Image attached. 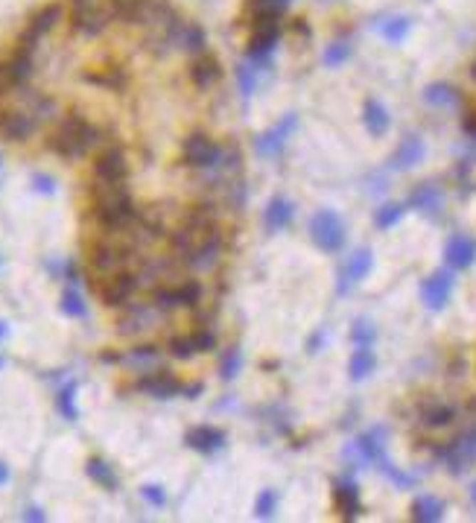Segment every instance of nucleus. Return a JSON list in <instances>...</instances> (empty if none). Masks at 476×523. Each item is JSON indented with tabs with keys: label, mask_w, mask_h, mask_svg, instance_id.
<instances>
[{
	"label": "nucleus",
	"mask_w": 476,
	"mask_h": 523,
	"mask_svg": "<svg viewBox=\"0 0 476 523\" xmlns=\"http://www.w3.org/2000/svg\"><path fill=\"white\" fill-rule=\"evenodd\" d=\"M362 120H366V129H369L374 137L386 134L388 126H391L388 112L383 108V102H377V100H369V102H366V108H362Z\"/></svg>",
	"instance_id": "obj_27"
},
{
	"label": "nucleus",
	"mask_w": 476,
	"mask_h": 523,
	"mask_svg": "<svg viewBox=\"0 0 476 523\" xmlns=\"http://www.w3.org/2000/svg\"><path fill=\"white\" fill-rule=\"evenodd\" d=\"M202 301V287L196 281H179L170 287H155V305L161 310H176V307H193Z\"/></svg>",
	"instance_id": "obj_7"
},
{
	"label": "nucleus",
	"mask_w": 476,
	"mask_h": 523,
	"mask_svg": "<svg viewBox=\"0 0 476 523\" xmlns=\"http://www.w3.org/2000/svg\"><path fill=\"white\" fill-rule=\"evenodd\" d=\"M356 453L362 462H380L386 459V427H374L356 438Z\"/></svg>",
	"instance_id": "obj_21"
},
{
	"label": "nucleus",
	"mask_w": 476,
	"mask_h": 523,
	"mask_svg": "<svg viewBox=\"0 0 476 523\" xmlns=\"http://www.w3.org/2000/svg\"><path fill=\"white\" fill-rule=\"evenodd\" d=\"M36 129H38V123L26 112H21V108L0 112V137H4V141H26Z\"/></svg>",
	"instance_id": "obj_16"
},
{
	"label": "nucleus",
	"mask_w": 476,
	"mask_h": 523,
	"mask_svg": "<svg viewBox=\"0 0 476 523\" xmlns=\"http://www.w3.org/2000/svg\"><path fill=\"white\" fill-rule=\"evenodd\" d=\"M126 363H129L134 371L149 374V371H155V366L161 363V351H158L155 345H141V348H132V351H129V356H126Z\"/></svg>",
	"instance_id": "obj_28"
},
{
	"label": "nucleus",
	"mask_w": 476,
	"mask_h": 523,
	"mask_svg": "<svg viewBox=\"0 0 476 523\" xmlns=\"http://www.w3.org/2000/svg\"><path fill=\"white\" fill-rule=\"evenodd\" d=\"M6 480H9V467H6L4 462H0V485H4Z\"/></svg>",
	"instance_id": "obj_56"
},
{
	"label": "nucleus",
	"mask_w": 476,
	"mask_h": 523,
	"mask_svg": "<svg viewBox=\"0 0 476 523\" xmlns=\"http://www.w3.org/2000/svg\"><path fill=\"white\" fill-rule=\"evenodd\" d=\"M424 155H427L424 141H421L418 134H409L406 141L398 147L395 158H391V167H395V170H412L415 164H421V161H424Z\"/></svg>",
	"instance_id": "obj_23"
},
{
	"label": "nucleus",
	"mask_w": 476,
	"mask_h": 523,
	"mask_svg": "<svg viewBox=\"0 0 476 523\" xmlns=\"http://www.w3.org/2000/svg\"><path fill=\"white\" fill-rule=\"evenodd\" d=\"M322 342H324V334H313V339H310V345H307V351H310V354H316Z\"/></svg>",
	"instance_id": "obj_54"
},
{
	"label": "nucleus",
	"mask_w": 476,
	"mask_h": 523,
	"mask_svg": "<svg viewBox=\"0 0 476 523\" xmlns=\"http://www.w3.org/2000/svg\"><path fill=\"white\" fill-rule=\"evenodd\" d=\"M161 322V307L158 305H132L123 316H120V334L123 337H141L147 330L158 327Z\"/></svg>",
	"instance_id": "obj_8"
},
{
	"label": "nucleus",
	"mask_w": 476,
	"mask_h": 523,
	"mask_svg": "<svg viewBox=\"0 0 476 523\" xmlns=\"http://www.w3.org/2000/svg\"><path fill=\"white\" fill-rule=\"evenodd\" d=\"M216 155H219V147L211 141L205 132H193L184 141V147H181V161L187 164V167H205L208 170L211 164L216 161Z\"/></svg>",
	"instance_id": "obj_10"
},
{
	"label": "nucleus",
	"mask_w": 476,
	"mask_h": 523,
	"mask_svg": "<svg viewBox=\"0 0 476 523\" xmlns=\"http://www.w3.org/2000/svg\"><path fill=\"white\" fill-rule=\"evenodd\" d=\"M187 448L199 450V453H216L219 448H226V433L216 427H196L187 433Z\"/></svg>",
	"instance_id": "obj_22"
},
{
	"label": "nucleus",
	"mask_w": 476,
	"mask_h": 523,
	"mask_svg": "<svg viewBox=\"0 0 476 523\" xmlns=\"http://www.w3.org/2000/svg\"><path fill=\"white\" fill-rule=\"evenodd\" d=\"M470 412H476V401H470Z\"/></svg>",
	"instance_id": "obj_59"
},
{
	"label": "nucleus",
	"mask_w": 476,
	"mask_h": 523,
	"mask_svg": "<svg viewBox=\"0 0 476 523\" xmlns=\"http://www.w3.org/2000/svg\"><path fill=\"white\" fill-rule=\"evenodd\" d=\"M70 15L76 33L100 36L117 18V4L115 0H70Z\"/></svg>",
	"instance_id": "obj_4"
},
{
	"label": "nucleus",
	"mask_w": 476,
	"mask_h": 523,
	"mask_svg": "<svg viewBox=\"0 0 476 523\" xmlns=\"http://www.w3.org/2000/svg\"><path fill=\"white\" fill-rule=\"evenodd\" d=\"M441 517H444V500H438V497L424 494V497H418L412 503V520H418V523H435Z\"/></svg>",
	"instance_id": "obj_29"
},
{
	"label": "nucleus",
	"mask_w": 476,
	"mask_h": 523,
	"mask_svg": "<svg viewBox=\"0 0 476 523\" xmlns=\"http://www.w3.org/2000/svg\"><path fill=\"white\" fill-rule=\"evenodd\" d=\"M62 313H68V316H73V319H85V316H88L85 301H82V295H79L73 287L62 292Z\"/></svg>",
	"instance_id": "obj_38"
},
{
	"label": "nucleus",
	"mask_w": 476,
	"mask_h": 523,
	"mask_svg": "<svg viewBox=\"0 0 476 523\" xmlns=\"http://www.w3.org/2000/svg\"><path fill=\"white\" fill-rule=\"evenodd\" d=\"M409 208L421 211V213H427V216H438L441 208H444V190H441L438 184H433V181L418 184L412 194H409Z\"/></svg>",
	"instance_id": "obj_19"
},
{
	"label": "nucleus",
	"mask_w": 476,
	"mask_h": 523,
	"mask_svg": "<svg viewBox=\"0 0 476 523\" xmlns=\"http://www.w3.org/2000/svg\"><path fill=\"white\" fill-rule=\"evenodd\" d=\"M219 76H222V68H219V62L213 59V56H202L199 53V59H196L193 65H190V79H193V85L196 88H213L216 82H219Z\"/></svg>",
	"instance_id": "obj_24"
},
{
	"label": "nucleus",
	"mask_w": 476,
	"mask_h": 523,
	"mask_svg": "<svg viewBox=\"0 0 476 523\" xmlns=\"http://www.w3.org/2000/svg\"><path fill=\"white\" fill-rule=\"evenodd\" d=\"M444 258H447V263H450L453 269L473 266V260H476V240H470L465 234L450 237V243H447V249H444Z\"/></svg>",
	"instance_id": "obj_20"
},
{
	"label": "nucleus",
	"mask_w": 476,
	"mask_h": 523,
	"mask_svg": "<svg viewBox=\"0 0 476 523\" xmlns=\"http://www.w3.org/2000/svg\"><path fill=\"white\" fill-rule=\"evenodd\" d=\"M462 129H465L470 137H476V115H467L465 123H462Z\"/></svg>",
	"instance_id": "obj_53"
},
{
	"label": "nucleus",
	"mask_w": 476,
	"mask_h": 523,
	"mask_svg": "<svg viewBox=\"0 0 476 523\" xmlns=\"http://www.w3.org/2000/svg\"><path fill=\"white\" fill-rule=\"evenodd\" d=\"M115 4H117V18H126L137 4H141V0H115Z\"/></svg>",
	"instance_id": "obj_51"
},
{
	"label": "nucleus",
	"mask_w": 476,
	"mask_h": 523,
	"mask_svg": "<svg viewBox=\"0 0 476 523\" xmlns=\"http://www.w3.org/2000/svg\"><path fill=\"white\" fill-rule=\"evenodd\" d=\"M23 520H38V523H41V520H44V512H41V509H26Z\"/></svg>",
	"instance_id": "obj_55"
},
{
	"label": "nucleus",
	"mask_w": 476,
	"mask_h": 523,
	"mask_svg": "<svg viewBox=\"0 0 476 523\" xmlns=\"http://www.w3.org/2000/svg\"><path fill=\"white\" fill-rule=\"evenodd\" d=\"M348 59H351V44H345V41H336L324 50V65L327 68H339Z\"/></svg>",
	"instance_id": "obj_41"
},
{
	"label": "nucleus",
	"mask_w": 476,
	"mask_h": 523,
	"mask_svg": "<svg viewBox=\"0 0 476 523\" xmlns=\"http://www.w3.org/2000/svg\"><path fill=\"white\" fill-rule=\"evenodd\" d=\"M450 292H453V275L450 272H435L424 281L421 287V298L430 310H444L447 301H450Z\"/></svg>",
	"instance_id": "obj_15"
},
{
	"label": "nucleus",
	"mask_w": 476,
	"mask_h": 523,
	"mask_svg": "<svg viewBox=\"0 0 476 523\" xmlns=\"http://www.w3.org/2000/svg\"><path fill=\"white\" fill-rule=\"evenodd\" d=\"M97 290H100V295H102V305H108V307H120V305H126V301L132 298V292L137 290V275H132V272H115V275H108V278H102V284H97Z\"/></svg>",
	"instance_id": "obj_9"
},
{
	"label": "nucleus",
	"mask_w": 476,
	"mask_h": 523,
	"mask_svg": "<svg viewBox=\"0 0 476 523\" xmlns=\"http://www.w3.org/2000/svg\"><path fill=\"white\" fill-rule=\"evenodd\" d=\"M470 497H473V503H476V485H473V491H470Z\"/></svg>",
	"instance_id": "obj_58"
},
{
	"label": "nucleus",
	"mask_w": 476,
	"mask_h": 523,
	"mask_svg": "<svg viewBox=\"0 0 476 523\" xmlns=\"http://www.w3.org/2000/svg\"><path fill=\"white\" fill-rule=\"evenodd\" d=\"M170 354L173 356H179V360H190L193 354H199L196 351V345H193V337H173V342H170Z\"/></svg>",
	"instance_id": "obj_46"
},
{
	"label": "nucleus",
	"mask_w": 476,
	"mask_h": 523,
	"mask_svg": "<svg viewBox=\"0 0 476 523\" xmlns=\"http://www.w3.org/2000/svg\"><path fill=\"white\" fill-rule=\"evenodd\" d=\"M0 369H4V356H0Z\"/></svg>",
	"instance_id": "obj_61"
},
{
	"label": "nucleus",
	"mask_w": 476,
	"mask_h": 523,
	"mask_svg": "<svg viewBox=\"0 0 476 523\" xmlns=\"http://www.w3.org/2000/svg\"><path fill=\"white\" fill-rule=\"evenodd\" d=\"M173 249L176 255H181L187 260V266L193 269H211L219 260L222 252V231L216 223L213 205H202L196 208L184 223L179 226V231L173 234Z\"/></svg>",
	"instance_id": "obj_1"
},
{
	"label": "nucleus",
	"mask_w": 476,
	"mask_h": 523,
	"mask_svg": "<svg viewBox=\"0 0 476 523\" xmlns=\"http://www.w3.org/2000/svg\"><path fill=\"white\" fill-rule=\"evenodd\" d=\"M424 100H427L430 105L447 108V105H456V102H459V91L450 88V85H444V82H435V85H430V88L424 91Z\"/></svg>",
	"instance_id": "obj_33"
},
{
	"label": "nucleus",
	"mask_w": 476,
	"mask_h": 523,
	"mask_svg": "<svg viewBox=\"0 0 476 523\" xmlns=\"http://www.w3.org/2000/svg\"><path fill=\"white\" fill-rule=\"evenodd\" d=\"M6 334H9V327H6L4 322H0V339H6Z\"/></svg>",
	"instance_id": "obj_57"
},
{
	"label": "nucleus",
	"mask_w": 476,
	"mask_h": 523,
	"mask_svg": "<svg viewBox=\"0 0 476 523\" xmlns=\"http://www.w3.org/2000/svg\"><path fill=\"white\" fill-rule=\"evenodd\" d=\"M333 497H336V509H339V514H345L348 520H354V517L362 512V506H359V488H356L351 480L336 482Z\"/></svg>",
	"instance_id": "obj_25"
},
{
	"label": "nucleus",
	"mask_w": 476,
	"mask_h": 523,
	"mask_svg": "<svg viewBox=\"0 0 476 523\" xmlns=\"http://www.w3.org/2000/svg\"><path fill=\"white\" fill-rule=\"evenodd\" d=\"M91 199H94V216L105 228H117V226H126L134 219V208H132V196H129L126 181L97 179V184L91 190Z\"/></svg>",
	"instance_id": "obj_2"
},
{
	"label": "nucleus",
	"mask_w": 476,
	"mask_h": 523,
	"mask_svg": "<svg viewBox=\"0 0 476 523\" xmlns=\"http://www.w3.org/2000/svg\"><path fill=\"white\" fill-rule=\"evenodd\" d=\"M240 363H243L240 348H228V354L222 356V377H226V380H234L237 371H240Z\"/></svg>",
	"instance_id": "obj_47"
},
{
	"label": "nucleus",
	"mask_w": 476,
	"mask_h": 523,
	"mask_svg": "<svg viewBox=\"0 0 476 523\" xmlns=\"http://www.w3.org/2000/svg\"><path fill=\"white\" fill-rule=\"evenodd\" d=\"M85 467H88V477H91L94 482H100L102 488H108V491L117 488V477H115V471H111L108 462H102V459H88Z\"/></svg>",
	"instance_id": "obj_34"
},
{
	"label": "nucleus",
	"mask_w": 476,
	"mask_h": 523,
	"mask_svg": "<svg viewBox=\"0 0 476 523\" xmlns=\"http://www.w3.org/2000/svg\"><path fill=\"white\" fill-rule=\"evenodd\" d=\"M12 88H18V79H15L12 62H0V97L9 94Z\"/></svg>",
	"instance_id": "obj_48"
},
{
	"label": "nucleus",
	"mask_w": 476,
	"mask_h": 523,
	"mask_svg": "<svg viewBox=\"0 0 476 523\" xmlns=\"http://www.w3.org/2000/svg\"><path fill=\"white\" fill-rule=\"evenodd\" d=\"M55 403H59V412H62L68 421H76L79 418V409H76V380L65 383V386L59 389V398H55Z\"/></svg>",
	"instance_id": "obj_35"
},
{
	"label": "nucleus",
	"mask_w": 476,
	"mask_h": 523,
	"mask_svg": "<svg viewBox=\"0 0 476 523\" xmlns=\"http://www.w3.org/2000/svg\"><path fill=\"white\" fill-rule=\"evenodd\" d=\"M406 33H409V18H391V21H386V23H383V36H386L391 44L403 41V38H406Z\"/></svg>",
	"instance_id": "obj_40"
},
{
	"label": "nucleus",
	"mask_w": 476,
	"mask_h": 523,
	"mask_svg": "<svg viewBox=\"0 0 476 523\" xmlns=\"http://www.w3.org/2000/svg\"><path fill=\"white\" fill-rule=\"evenodd\" d=\"M351 339H354L356 345H362V348H371L374 339H377V330H374L371 322L359 319V322H354V327H351Z\"/></svg>",
	"instance_id": "obj_39"
},
{
	"label": "nucleus",
	"mask_w": 476,
	"mask_h": 523,
	"mask_svg": "<svg viewBox=\"0 0 476 523\" xmlns=\"http://www.w3.org/2000/svg\"><path fill=\"white\" fill-rule=\"evenodd\" d=\"M377 465H380V471H383V474H386V477H388L391 482H395L398 488H409V485H415V477H409V474L398 471V467H395V465H391L388 459H380Z\"/></svg>",
	"instance_id": "obj_45"
},
{
	"label": "nucleus",
	"mask_w": 476,
	"mask_h": 523,
	"mask_svg": "<svg viewBox=\"0 0 476 523\" xmlns=\"http://www.w3.org/2000/svg\"><path fill=\"white\" fill-rule=\"evenodd\" d=\"M292 213H295V208H292V202H290V199L275 196V199L269 202V208H266V228H269V231H281V228H287V226H290V219H292Z\"/></svg>",
	"instance_id": "obj_26"
},
{
	"label": "nucleus",
	"mask_w": 476,
	"mask_h": 523,
	"mask_svg": "<svg viewBox=\"0 0 476 523\" xmlns=\"http://www.w3.org/2000/svg\"><path fill=\"white\" fill-rule=\"evenodd\" d=\"M36 190H41V194H53L55 184H53V179H47V176H36Z\"/></svg>",
	"instance_id": "obj_52"
},
{
	"label": "nucleus",
	"mask_w": 476,
	"mask_h": 523,
	"mask_svg": "<svg viewBox=\"0 0 476 523\" xmlns=\"http://www.w3.org/2000/svg\"><path fill=\"white\" fill-rule=\"evenodd\" d=\"M258 70H260V68H255V65H240V68H237V82H240V91H243L245 97L258 88Z\"/></svg>",
	"instance_id": "obj_43"
},
{
	"label": "nucleus",
	"mask_w": 476,
	"mask_h": 523,
	"mask_svg": "<svg viewBox=\"0 0 476 523\" xmlns=\"http://www.w3.org/2000/svg\"><path fill=\"white\" fill-rule=\"evenodd\" d=\"M85 79H88V82H97V85H105V88H123V85H126V76H123V70H117V68H111V70H105V73H88Z\"/></svg>",
	"instance_id": "obj_42"
},
{
	"label": "nucleus",
	"mask_w": 476,
	"mask_h": 523,
	"mask_svg": "<svg viewBox=\"0 0 476 523\" xmlns=\"http://www.w3.org/2000/svg\"><path fill=\"white\" fill-rule=\"evenodd\" d=\"M403 205H398V202H388V205H383L380 211H377V216H374V223H377V228H383V231H388L391 226H398L401 219H403Z\"/></svg>",
	"instance_id": "obj_36"
},
{
	"label": "nucleus",
	"mask_w": 476,
	"mask_h": 523,
	"mask_svg": "<svg viewBox=\"0 0 476 523\" xmlns=\"http://www.w3.org/2000/svg\"><path fill=\"white\" fill-rule=\"evenodd\" d=\"M310 237L322 252H339L345 245V223L339 219V213L319 211L310 219Z\"/></svg>",
	"instance_id": "obj_5"
},
{
	"label": "nucleus",
	"mask_w": 476,
	"mask_h": 523,
	"mask_svg": "<svg viewBox=\"0 0 476 523\" xmlns=\"http://www.w3.org/2000/svg\"><path fill=\"white\" fill-rule=\"evenodd\" d=\"M213 342H216V339H213L211 330H196V334H193V345H196V351H211V348H213Z\"/></svg>",
	"instance_id": "obj_50"
},
{
	"label": "nucleus",
	"mask_w": 476,
	"mask_h": 523,
	"mask_svg": "<svg viewBox=\"0 0 476 523\" xmlns=\"http://www.w3.org/2000/svg\"><path fill=\"white\" fill-rule=\"evenodd\" d=\"M470 73H473V79H476V65H473V70H470Z\"/></svg>",
	"instance_id": "obj_60"
},
{
	"label": "nucleus",
	"mask_w": 476,
	"mask_h": 523,
	"mask_svg": "<svg viewBox=\"0 0 476 523\" xmlns=\"http://www.w3.org/2000/svg\"><path fill=\"white\" fill-rule=\"evenodd\" d=\"M134 389L137 392H144V395H152V398H176V395H181L184 392V386L173 377V374H166L164 369L161 371H149V374H144L141 380L134 383Z\"/></svg>",
	"instance_id": "obj_14"
},
{
	"label": "nucleus",
	"mask_w": 476,
	"mask_h": 523,
	"mask_svg": "<svg viewBox=\"0 0 476 523\" xmlns=\"http://www.w3.org/2000/svg\"><path fill=\"white\" fill-rule=\"evenodd\" d=\"M62 21V6L59 4H53V6H44L33 21H30V30L23 33V38H21V47L18 50H26V53H36V47H38V41L53 30L55 23Z\"/></svg>",
	"instance_id": "obj_12"
},
{
	"label": "nucleus",
	"mask_w": 476,
	"mask_h": 523,
	"mask_svg": "<svg viewBox=\"0 0 476 523\" xmlns=\"http://www.w3.org/2000/svg\"><path fill=\"white\" fill-rule=\"evenodd\" d=\"M205 30L196 23H184L181 26V36H179V50L184 53H193V56H199V53H205Z\"/></svg>",
	"instance_id": "obj_31"
},
{
	"label": "nucleus",
	"mask_w": 476,
	"mask_h": 523,
	"mask_svg": "<svg viewBox=\"0 0 476 523\" xmlns=\"http://www.w3.org/2000/svg\"><path fill=\"white\" fill-rule=\"evenodd\" d=\"M97 141H100V129H94L88 120L73 115V117L62 120L59 129L50 134V149L55 155H62V158H79V155H85Z\"/></svg>",
	"instance_id": "obj_3"
},
{
	"label": "nucleus",
	"mask_w": 476,
	"mask_h": 523,
	"mask_svg": "<svg viewBox=\"0 0 476 523\" xmlns=\"http://www.w3.org/2000/svg\"><path fill=\"white\" fill-rule=\"evenodd\" d=\"M371 266H374V255H371L369 249L354 252V255L348 258V263L342 266V272H339V284H336V292H339V295H348V292L371 272Z\"/></svg>",
	"instance_id": "obj_13"
},
{
	"label": "nucleus",
	"mask_w": 476,
	"mask_h": 523,
	"mask_svg": "<svg viewBox=\"0 0 476 523\" xmlns=\"http://www.w3.org/2000/svg\"><path fill=\"white\" fill-rule=\"evenodd\" d=\"M295 126H298V117L295 115H287L281 123H277L275 129H269L266 134H260L258 137V152L263 155V158H269V155H277L284 149V144L290 141V134L295 132Z\"/></svg>",
	"instance_id": "obj_18"
},
{
	"label": "nucleus",
	"mask_w": 476,
	"mask_h": 523,
	"mask_svg": "<svg viewBox=\"0 0 476 523\" xmlns=\"http://www.w3.org/2000/svg\"><path fill=\"white\" fill-rule=\"evenodd\" d=\"M248 9L255 18H277L287 9V0H248Z\"/></svg>",
	"instance_id": "obj_37"
},
{
	"label": "nucleus",
	"mask_w": 476,
	"mask_h": 523,
	"mask_svg": "<svg viewBox=\"0 0 476 523\" xmlns=\"http://www.w3.org/2000/svg\"><path fill=\"white\" fill-rule=\"evenodd\" d=\"M374 366H377L374 351L356 345V351H354V356H351V366H348V369H351V380H366V377L374 371Z\"/></svg>",
	"instance_id": "obj_32"
},
{
	"label": "nucleus",
	"mask_w": 476,
	"mask_h": 523,
	"mask_svg": "<svg viewBox=\"0 0 476 523\" xmlns=\"http://www.w3.org/2000/svg\"><path fill=\"white\" fill-rule=\"evenodd\" d=\"M438 456L444 459L450 474H465L467 467L476 462V430H467V433L456 435L450 445L438 448Z\"/></svg>",
	"instance_id": "obj_6"
},
{
	"label": "nucleus",
	"mask_w": 476,
	"mask_h": 523,
	"mask_svg": "<svg viewBox=\"0 0 476 523\" xmlns=\"http://www.w3.org/2000/svg\"><path fill=\"white\" fill-rule=\"evenodd\" d=\"M275 509H277V494H275L272 488L260 491V497H258V503H255L258 517H260V520H269V517L275 514Z\"/></svg>",
	"instance_id": "obj_44"
},
{
	"label": "nucleus",
	"mask_w": 476,
	"mask_h": 523,
	"mask_svg": "<svg viewBox=\"0 0 476 523\" xmlns=\"http://www.w3.org/2000/svg\"><path fill=\"white\" fill-rule=\"evenodd\" d=\"M94 173H97V179H102V181H126V176H129L126 152L117 149V147L100 152V158H97V164H94Z\"/></svg>",
	"instance_id": "obj_17"
},
{
	"label": "nucleus",
	"mask_w": 476,
	"mask_h": 523,
	"mask_svg": "<svg viewBox=\"0 0 476 523\" xmlns=\"http://www.w3.org/2000/svg\"><path fill=\"white\" fill-rule=\"evenodd\" d=\"M277 36H281L277 18H255V33H251V41H248V59H266L277 44Z\"/></svg>",
	"instance_id": "obj_11"
},
{
	"label": "nucleus",
	"mask_w": 476,
	"mask_h": 523,
	"mask_svg": "<svg viewBox=\"0 0 476 523\" xmlns=\"http://www.w3.org/2000/svg\"><path fill=\"white\" fill-rule=\"evenodd\" d=\"M141 494H144V500L152 503V506H164V503H166V494H164L161 485H144Z\"/></svg>",
	"instance_id": "obj_49"
},
{
	"label": "nucleus",
	"mask_w": 476,
	"mask_h": 523,
	"mask_svg": "<svg viewBox=\"0 0 476 523\" xmlns=\"http://www.w3.org/2000/svg\"><path fill=\"white\" fill-rule=\"evenodd\" d=\"M453 418H456V409L450 403H430L421 409V424L430 430H441L447 424H453Z\"/></svg>",
	"instance_id": "obj_30"
}]
</instances>
